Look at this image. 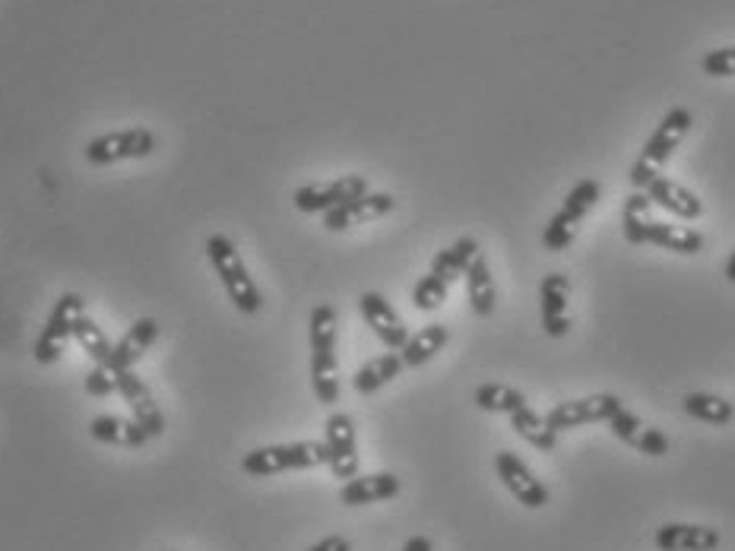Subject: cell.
Returning a JSON list of instances; mask_svg holds the SVG:
<instances>
[{
	"label": "cell",
	"instance_id": "7c38bea8",
	"mask_svg": "<svg viewBox=\"0 0 735 551\" xmlns=\"http://www.w3.org/2000/svg\"><path fill=\"white\" fill-rule=\"evenodd\" d=\"M359 310L365 317V324L371 327V333L381 339L390 352H399L409 339V330L406 324L399 320V314L394 310V305L381 295V292H365L359 298Z\"/></svg>",
	"mask_w": 735,
	"mask_h": 551
},
{
	"label": "cell",
	"instance_id": "4fadbf2b",
	"mask_svg": "<svg viewBox=\"0 0 735 551\" xmlns=\"http://www.w3.org/2000/svg\"><path fill=\"white\" fill-rule=\"evenodd\" d=\"M394 207H397V200L390 194H371L368 190L362 197H355V200L342 203L337 210L324 213V228L327 232H346L352 225H368V222H374L381 215L394 213Z\"/></svg>",
	"mask_w": 735,
	"mask_h": 551
},
{
	"label": "cell",
	"instance_id": "5bb4252c",
	"mask_svg": "<svg viewBox=\"0 0 735 551\" xmlns=\"http://www.w3.org/2000/svg\"><path fill=\"white\" fill-rule=\"evenodd\" d=\"M660 551H716L720 532L713 526H695V523H666L653 536Z\"/></svg>",
	"mask_w": 735,
	"mask_h": 551
},
{
	"label": "cell",
	"instance_id": "ba28073f",
	"mask_svg": "<svg viewBox=\"0 0 735 551\" xmlns=\"http://www.w3.org/2000/svg\"><path fill=\"white\" fill-rule=\"evenodd\" d=\"M324 444H327V466L330 472L349 482L359 476V444H355V422L346 412H334L324 425Z\"/></svg>",
	"mask_w": 735,
	"mask_h": 551
},
{
	"label": "cell",
	"instance_id": "e575fe53",
	"mask_svg": "<svg viewBox=\"0 0 735 551\" xmlns=\"http://www.w3.org/2000/svg\"><path fill=\"white\" fill-rule=\"evenodd\" d=\"M701 67H704L707 77H735V45L707 51Z\"/></svg>",
	"mask_w": 735,
	"mask_h": 551
},
{
	"label": "cell",
	"instance_id": "3957f363",
	"mask_svg": "<svg viewBox=\"0 0 735 551\" xmlns=\"http://www.w3.org/2000/svg\"><path fill=\"white\" fill-rule=\"evenodd\" d=\"M691 112L688 108H673L660 127L653 130V137L646 140V146L641 150V155L634 159V165H631V172H628V178H631V187L634 190H646V184L653 181V178H660V172H663V165L669 162V155L678 150V143L688 137V130H691Z\"/></svg>",
	"mask_w": 735,
	"mask_h": 551
},
{
	"label": "cell",
	"instance_id": "5b68a950",
	"mask_svg": "<svg viewBox=\"0 0 735 551\" xmlns=\"http://www.w3.org/2000/svg\"><path fill=\"white\" fill-rule=\"evenodd\" d=\"M83 317H86V302L77 292H63L58 305L51 307L38 339H35V349H32L35 362L38 365H55L63 355V342L73 337V330Z\"/></svg>",
	"mask_w": 735,
	"mask_h": 551
},
{
	"label": "cell",
	"instance_id": "9a60e30c",
	"mask_svg": "<svg viewBox=\"0 0 735 551\" xmlns=\"http://www.w3.org/2000/svg\"><path fill=\"white\" fill-rule=\"evenodd\" d=\"M643 194L650 197L653 207H663L666 213L678 215V219H688V222H691V219H701V215H704V203L698 200V194L688 190L685 184L666 178V175L653 178V181L646 184Z\"/></svg>",
	"mask_w": 735,
	"mask_h": 551
},
{
	"label": "cell",
	"instance_id": "d6a6232c",
	"mask_svg": "<svg viewBox=\"0 0 735 551\" xmlns=\"http://www.w3.org/2000/svg\"><path fill=\"white\" fill-rule=\"evenodd\" d=\"M83 387L90 397H112V394H118V371L112 365H92Z\"/></svg>",
	"mask_w": 735,
	"mask_h": 551
},
{
	"label": "cell",
	"instance_id": "8992f818",
	"mask_svg": "<svg viewBox=\"0 0 735 551\" xmlns=\"http://www.w3.org/2000/svg\"><path fill=\"white\" fill-rule=\"evenodd\" d=\"M150 153H155V133L150 127H124L92 137L83 150L90 165H115L127 159H147Z\"/></svg>",
	"mask_w": 735,
	"mask_h": 551
},
{
	"label": "cell",
	"instance_id": "f1b7e54d",
	"mask_svg": "<svg viewBox=\"0 0 735 551\" xmlns=\"http://www.w3.org/2000/svg\"><path fill=\"white\" fill-rule=\"evenodd\" d=\"M73 339L80 342V349L86 352L92 359V365H108V359H112V349H115V342L108 339V333L90 320V317H83L80 324H77V330H73Z\"/></svg>",
	"mask_w": 735,
	"mask_h": 551
},
{
	"label": "cell",
	"instance_id": "f546056e",
	"mask_svg": "<svg viewBox=\"0 0 735 551\" xmlns=\"http://www.w3.org/2000/svg\"><path fill=\"white\" fill-rule=\"evenodd\" d=\"M599 181H593V178H583L571 187V194L564 197V207H561V213L568 215V219H574L578 225H581L586 213L596 207V200H599Z\"/></svg>",
	"mask_w": 735,
	"mask_h": 551
},
{
	"label": "cell",
	"instance_id": "7a4b0ae2",
	"mask_svg": "<svg viewBox=\"0 0 735 551\" xmlns=\"http://www.w3.org/2000/svg\"><path fill=\"white\" fill-rule=\"evenodd\" d=\"M207 257H210L215 276H219V282H222V289H225V295L235 305V310L257 314L264 307V295H260L257 282L247 273L245 260H242L235 242L229 235H219L215 232V235L207 238Z\"/></svg>",
	"mask_w": 735,
	"mask_h": 551
},
{
	"label": "cell",
	"instance_id": "1f68e13d",
	"mask_svg": "<svg viewBox=\"0 0 735 551\" xmlns=\"http://www.w3.org/2000/svg\"><path fill=\"white\" fill-rule=\"evenodd\" d=\"M578 228L581 225L574 219H568V215L558 210L549 219L546 232H542V245H546V250H564V247H571V242L578 238Z\"/></svg>",
	"mask_w": 735,
	"mask_h": 551
},
{
	"label": "cell",
	"instance_id": "484cf974",
	"mask_svg": "<svg viewBox=\"0 0 735 551\" xmlns=\"http://www.w3.org/2000/svg\"><path fill=\"white\" fill-rule=\"evenodd\" d=\"M511 429L517 431L529 447H536V450H542V454H551L555 444H558V434L549 429L546 415L533 412L529 406H526V409H517V412L511 415Z\"/></svg>",
	"mask_w": 735,
	"mask_h": 551
},
{
	"label": "cell",
	"instance_id": "e0dca14e",
	"mask_svg": "<svg viewBox=\"0 0 735 551\" xmlns=\"http://www.w3.org/2000/svg\"><path fill=\"white\" fill-rule=\"evenodd\" d=\"M402 485L394 472H371V476H355L349 482H342L339 489V501L346 507H365V504H381L397 497Z\"/></svg>",
	"mask_w": 735,
	"mask_h": 551
},
{
	"label": "cell",
	"instance_id": "cb8c5ba5",
	"mask_svg": "<svg viewBox=\"0 0 735 551\" xmlns=\"http://www.w3.org/2000/svg\"><path fill=\"white\" fill-rule=\"evenodd\" d=\"M681 412L698 419V422H707V425H730L735 419V406L730 399L713 397V394H688L681 399Z\"/></svg>",
	"mask_w": 735,
	"mask_h": 551
},
{
	"label": "cell",
	"instance_id": "603a6c76",
	"mask_svg": "<svg viewBox=\"0 0 735 551\" xmlns=\"http://www.w3.org/2000/svg\"><path fill=\"white\" fill-rule=\"evenodd\" d=\"M447 339H451V330L444 324H429L416 337L406 339V345L399 349V359L406 367H422L447 345Z\"/></svg>",
	"mask_w": 735,
	"mask_h": 551
},
{
	"label": "cell",
	"instance_id": "52a82bcc",
	"mask_svg": "<svg viewBox=\"0 0 735 551\" xmlns=\"http://www.w3.org/2000/svg\"><path fill=\"white\" fill-rule=\"evenodd\" d=\"M368 194V178L365 175H342L337 181H320V184H305L292 194V203L299 213H330L342 203L355 200Z\"/></svg>",
	"mask_w": 735,
	"mask_h": 551
},
{
	"label": "cell",
	"instance_id": "d590c367",
	"mask_svg": "<svg viewBox=\"0 0 735 551\" xmlns=\"http://www.w3.org/2000/svg\"><path fill=\"white\" fill-rule=\"evenodd\" d=\"M634 447H638L641 454H646V457H666V454H669V437H666L663 431L643 429Z\"/></svg>",
	"mask_w": 735,
	"mask_h": 551
},
{
	"label": "cell",
	"instance_id": "2e32d148",
	"mask_svg": "<svg viewBox=\"0 0 735 551\" xmlns=\"http://www.w3.org/2000/svg\"><path fill=\"white\" fill-rule=\"evenodd\" d=\"M539 314H542V330L551 339L568 337V279L561 273H549L539 285Z\"/></svg>",
	"mask_w": 735,
	"mask_h": 551
},
{
	"label": "cell",
	"instance_id": "83f0119b",
	"mask_svg": "<svg viewBox=\"0 0 735 551\" xmlns=\"http://www.w3.org/2000/svg\"><path fill=\"white\" fill-rule=\"evenodd\" d=\"M472 399L482 412H494V415H514L517 409L529 406L521 390L504 387V384H482V387H476Z\"/></svg>",
	"mask_w": 735,
	"mask_h": 551
},
{
	"label": "cell",
	"instance_id": "7402d4cb",
	"mask_svg": "<svg viewBox=\"0 0 735 551\" xmlns=\"http://www.w3.org/2000/svg\"><path fill=\"white\" fill-rule=\"evenodd\" d=\"M476 254H479V242L472 235H463L451 247H444V250L434 254L429 273H434L438 279H444L451 285L454 279H459V276L469 270V263L476 260Z\"/></svg>",
	"mask_w": 735,
	"mask_h": 551
},
{
	"label": "cell",
	"instance_id": "d6986e66",
	"mask_svg": "<svg viewBox=\"0 0 735 551\" xmlns=\"http://www.w3.org/2000/svg\"><path fill=\"white\" fill-rule=\"evenodd\" d=\"M92 441L112 444V447H143L150 434L140 429L133 419H118V415H98L90 422Z\"/></svg>",
	"mask_w": 735,
	"mask_h": 551
},
{
	"label": "cell",
	"instance_id": "44dd1931",
	"mask_svg": "<svg viewBox=\"0 0 735 551\" xmlns=\"http://www.w3.org/2000/svg\"><path fill=\"white\" fill-rule=\"evenodd\" d=\"M402 367L406 365H402L399 352H384V355L371 359V362H365V365L352 374V390L362 394V397H371V394H377L381 387H387L394 377H399Z\"/></svg>",
	"mask_w": 735,
	"mask_h": 551
},
{
	"label": "cell",
	"instance_id": "277c9868",
	"mask_svg": "<svg viewBox=\"0 0 735 551\" xmlns=\"http://www.w3.org/2000/svg\"><path fill=\"white\" fill-rule=\"evenodd\" d=\"M327 444L324 441H295V444H270V447H257L242 459V469L254 479H267L279 472H292V469H317L327 466Z\"/></svg>",
	"mask_w": 735,
	"mask_h": 551
},
{
	"label": "cell",
	"instance_id": "4316f807",
	"mask_svg": "<svg viewBox=\"0 0 735 551\" xmlns=\"http://www.w3.org/2000/svg\"><path fill=\"white\" fill-rule=\"evenodd\" d=\"M646 245H656L663 250H673V254H698L704 247V235L691 232V228H678L669 222H653L650 235H646Z\"/></svg>",
	"mask_w": 735,
	"mask_h": 551
},
{
	"label": "cell",
	"instance_id": "6da1fadb",
	"mask_svg": "<svg viewBox=\"0 0 735 551\" xmlns=\"http://www.w3.org/2000/svg\"><path fill=\"white\" fill-rule=\"evenodd\" d=\"M307 339H311V387H314V397L324 406H334L339 399L337 310L334 307L317 305L311 310Z\"/></svg>",
	"mask_w": 735,
	"mask_h": 551
},
{
	"label": "cell",
	"instance_id": "4dcf8cb0",
	"mask_svg": "<svg viewBox=\"0 0 735 551\" xmlns=\"http://www.w3.org/2000/svg\"><path fill=\"white\" fill-rule=\"evenodd\" d=\"M447 302V282L438 279L434 273L422 276L412 289V305L419 310H438V307Z\"/></svg>",
	"mask_w": 735,
	"mask_h": 551
},
{
	"label": "cell",
	"instance_id": "ac0fdd59",
	"mask_svg": "<svg viewBox=\"0 0 735 551\" xmlns=\"http://www.w3.org/2000/svg\"><path fill=\"white\" fill-rule=\"evenodd\" d=\"M155 339H159V324H155L153 317H140V320H133V324L127 327V333L115 342L108 365L115 367V371H130V367L137 365V362L153 349Z\"/></svg>",
	"mask_w": 735,
	"mask_h": 551
},
{
	"label": "cell",
	"instance_id": "30bf717a",
	"mask_svg": "<svg viewBox=\"0 0 735 551\" xmlns=\"http://www.w3.org/2000/svg\"><path fill=\"white\" fill-rule=\"evenodd\" d=\"M494 469H498V479L504 482V489L511 491L523 507H529V511H542V507L549 504V489L529 472V466H526L517 454L501 450V454L494 457Z\"/></svg>",
	"mask_w": 735,
	"mask_h": 551
},
{
	"label": "cell",
	"instance_id": "8fae6325",
	"mask_svg": "<svg viewBox=\"0 0 735 551\" xmlns=\"http://www.w3.org/2000/svg\"><path fill=\"white\" fill-rule=\"evenodd\" d=\"M118 394H121L124 402L130 406L133 422L147 431L150 437H159V434L165 431V415H162V409L155 406L153 390L147 387V380H143L133 367H130V371H118Z\"/></svg>",
	"mask_w": 735,
	"mask_h": 551
},
{
	"label": "cell",
	"instance_id": "74e56055",
	"mask_svg": "<svg viewBox=\"0 0 735 551\" xmlns=\"http://www.w3.org/2000/svg\"><path fill=\"white\" fill-rule=\"evenodd\" d=\"M402 551H434V546H431V539H425V536H412V539L402 546Z\"/></svg>",
	"mask_w": 735,
	"mask_h": 551
},
{
	"label": "cell",
	"instance_id": "9c48e42d",
	"mask_svg": "<svg viewBox=\"0 0 735 551\" xmlns=\"http://www.w3.org/2000/svg\"><path fill=\"white\" fill-rule=\"evenodd\" d=\"M618 409H621V399L612 397V394H596V397L558 402L549 415H546V422H549V429L558 434V431H571L583 429V425H596V422H609Z\"/></svg>",
	"mask_w": 735,
	"mask_h": 551
},
{
	"label": "cell",
	"instance_id": "d4e9b609",
	"mask_svg": "<svg viewBox=\"0 0 735 551\" xmlns=\"http://www.w3.org/2000/svg\"><path fill=\"white\" fill-rule=\"evenodd\" d=\"M653 203L643 190H634L628 200H625V210H621V228H625V242L628 245H646V235H650V225H653Z\"/></svg>",
	"mask_w": 735,
	"mask_h": 551
},
{
	"label": "cell",
	"instance_id": "836d02e7",
	"mask_svg": "<svg viewBox=\"0 0 735 551\" xmlns=\"http://www.w3.org/2000/svg\"><path fill=\"white\" fill-rule=\"evenodd\" d=\"M609 429H612V434L618 437V441H625L628 447H634V444H638V437H641L643 422L634 415V412H628V409L621 406L612 419H609Z\"/></svg>",
	"mask_w": 735,
	"mask_h": 551
},
{
	"label": "cell",
	"instance_id": "f35d334b",
	"mask_svg": "<svg viewBox=\"0 0 735 551\" xmlns=\"http://www.w3.org/2000/svg\"><path fill=\"white\" fill-rule=\"evenodd\" d=\"M726 279H730V282H735V254L730 257V263H726Z\"/></svg>",
	"mask_w": 735,
	"mask_h": 551
},
{
	"label": "cell",
	"instance_id": "8d00e7d4",
	"mask_svg": "<svg viewBox=\"0 0 735 551\" xmlns=\"http://www.w3.org/2000/svg\"><path fill=\"white\" fill-rule=\"evenodd\" d=\"M307 551H352V542L342 539V536H327V539L314 542Z\"/></svg>",
	"mask_w": 735,
	"mask_h": 551
},
{
	"label": "cell",
	"instance_id": "ffe728a7",
	"mask_svg": "<svg viewBox=\"0 0 735 551\" xmlns=\"http://www.w3.org/2000/svg\"><path fill=\"white\" fill-rule=\"evenodd\" d=\"M466 279V295H469V305L479 317H489L494 314L498 305V289H494V279H491L489 260L482 254H476V260L469 263V270L463 273Z\"/></svg>",
	"mask_w": 735,
	"mask_h": 551
}]
</instances>
